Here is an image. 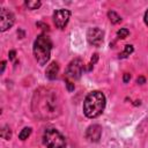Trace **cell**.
Wrapping results in <instances>:
<instances>
[{"label":"cell","instance_id":"obj_1","mask_svg":"<svg viewBox=\"0 0 148 148\" xmlns=\"http://www.w3.org/2000/svg\"><path fill=\"white\" fill-rule=\"evenodd\" d=\"M31 110L38 119L52 120L60 116L62 102L57 89L40 87L35 90L31 102Z\"/></svg>","mask_w":148,"mask_h":148},{"label":"cell","instance_id":"obj_2","mask_svg":"<svg viewBox=\"0 0 148 148\" xmlns=\"http://www.w3.org/2000/svg\"><path fill=\"white\" fill-rule=\"evenodd\" d=\"M105 96L103 92L95 90L89 92L83 101V113L88 118H96L104 111Z\"/></svg>","mask_w":148,"mask_h":148},{"label":"cell","instance_id":"obj_3","mask_svg":"<svg viewBox=\"0 0 148 148\" xmlns=\"http://www.w3.org/2000/svg\"><path fill=\"white\" fill-rule=\"evenodd\" d=\"M51 49H52V43L49 36L43 34L37 36V38L34 42V56L40 66L46 65V62L50 60Z\"/></svg>","mask_w":148,"mask_h":148},{"label":"cell","instance_id":"obj_4","mask_svg":"<svg viewBox=\"0 0 148 148\" xmlns=\"http://www.w3.org/2000/svg\"><path fill=\"white\" fill-rule=\"evenodd\" d=\"M43 143L47 148H66V140L59 131L49 127L43 133Z\"/></svg>","mask_w":148,"mask_h":148},{"label":"cell","instance_id":"obj_5","mask_svg":"<svg viewBox=\"0 0 148 148\" xmlns=\"http://www.w3.org/2000/svg\"><path fill=\"white\" fill-rule=\"evenodd\" d=\"M83 72V62L81 59H74L72 60L66 69V76L72 80H77L81 77Z\"/></svg>","mask_w":148,"mask_h":148},{"label":"cell","instance_id":"obj_6","mask_svg":"<svg viewBox=\"0 0 148 148\" xmlns=\"http://www.w3.org/2000/svg\"><path fill=\"white\" fill-rule=\"evenodd\" d=\"M87 39L91 45L99 46V45H102V43L104 40V31L102 29H99L98 27L90 28L87 32Z\"/></svg>","mask_w":148,"mask_h":148},{"label":"cell","instance_id":"obj_7","mask_svg":"<svg viewBox=\"0 0 148 148\" xmlns=\"http://www.w3.org/2000/svg\"><path fill=\"white\" fill-rule=\"evenodd\" d=\"M71 17V12L68 9H58L53 13V22L57 28L64 29L68 23Z\"/></svg>","mask_w":148,"mask_h":148},{"label":"cell","instance_id":"obj_8","mask_svg":"<svg viewBox=\"0 0 148 148\" xmlns=\"http://www.w3.org/2000/svg\"><path fill=\"white\" fill-rule=\"evenodd\" d=\"M15 22V16L12 12L6 8H2L0 12V30L6 31L7 29L12 28Z\"/></svg>","mask_w":148,"mask_h":148},{"label":"cell","instance_id":"obj_9","mask_svg":"<svg viewBox=\"0 0 148 148\" xmlns=\"http://www.w3.org/2000/svg\"><path fill=\"white\" fill-rule=\"evenodd\" d=\"M102 135V127L98 124L90 125L86 131V139L89 142H98Z\"/></svg>","mask_w":148,"mask_h":148},{"label":"cell","instance_id":"obj_10","mask_svg":"<svg viewBox=\"0 0 148 148\" xmlns=\"http://www.w3.org/2000/svg\"><path fill=\"white\" fill-rule=\"evenodd\" d=\"M58 73H59V65L56 62V61H52L47 67H46V71H45V75L49 80H54L57 76H58Z\"/></svg>","mask_w":148,"mask_h":148},{"label":"cell","instance_id":"obj_11","mask_svg":"<svg viewBox=\"0 0 148 148\" xmlns=\"http://www.w3.org/2000/svg\"><path fill=\"white\" fill-rule=\"evenodd\" d=\"M108 16H109L110 22L113 23V24H117V23H119V22L121 21V17H120L116 12H113V10H110V12L108 13Z\"/></svg>","mask_w":148,"mask_h":148},{"label":"cell","instance_id":"obj_12","mask_svg":"<svg viewBox=\"0 0 148 148\" xmlns=\"http://www.w3.org/2000/svg\"><path fill=\"white\" fill-rule=\"evenodd\" d=\"M40 5H42V2L38 1V0H29V1H25V6H27L29 9H31V10L39 8Z\"/></svg>","mask_w":148,"mask_h":148},{"label":"cell","instance_id":"obj_13","mask_svg":"<svg viewBox=\"0 0 148 148\" xmlns=\"http://www.w3.org/2000/svg\"><path fill=\"white\" fill-rule=\"evenodd\" d=\"M31 134V128L30 127H24L21 132H20V134H18V138L23 141V140H25V139H28L29 138V135Z\"/></svg>","mask_w":148,"mask_h":148},{"label":"cell","instance_id":"obj_14","mask_svg":"<svg viewBox=\"0 0 148 148\" xmlns=\"http://www.w3.org/2000/svg\"><path fill=\"white\" fill-rule=\"evenodd\" d=\"M133 51H134V49H133L132 45H126L125 46V50L119 54V58H126L127 56H130L131 53H133Z\"/></svg>","mask_w":148,"mask_h":148},{"label":"cell","instance_id":"obj_15","mask_svg":"<svg viewBox=\"0 0 148 148\" xmlns=\"http://www.w3.org/2000/svg\"><path fill=\"white\" fill-rule=\"evenodd\" d=\"M1 136L6 140H9L10 136H12V132H10V128H8L7 126H5L2 130H1Z\"/></svg>","mask_w":148,"mask_h":148},{"label":"cell","instance_id":"obj_16","mask_svg":"<svg viewBox=\"0 0 148 148\" xmlns=\"http://www.w3.org/2000/svg\"><path fill=\"white\" fill-rule=\"evenodd\" d=\"M128 35H130V31H128V29H126V28H121L120 30L117 31V36H118L119 38H121V39L126 38Z\"/></svg>","mask_w":148,"mask_h":148},{"label":"cell","instance_id":"obj_17","mask_svg":"<svg viewBox=\"0 0 148 148\" xmlns=\"http://www.w3.org/2000/svg\"><path fill=\"white\" fill-rule=\"evenodd\" d=\"M66 86H67V90L68 91H73L74 90V83H72L71 81H66Z\"/></svg>","mask_w":148,"mask_h":148},{"label":"cell","instance_id":"obj_18","mask_svg":"<svg viewBox=\"0 0 148 148\" xmlns=\"http://www.w3.org/2000/svg\"><path fill=\"white\" fill-rule=\"evenodd\" d=\"M130 79H131V75H130L128 73H125V74H124V77H123V81H124L125 83H127V82L130 81Z\"/></svg>","mask_w":148,"mask_h":148},{"label":"cell","instance_id":"obj_19","mask_svg":"<svg viewBox=\"0 0 148 148\" xmlns=\"http://www.w3.org/2000/svg\"><path fill=\"white\" fill-rule=\"evenodd\" d=\"M138 83H140V84H142V83H145L146 82V79L143 77V76H140V77H138Z\"/></svg>","mask_w":148,"mask_h":148},{"label":"cell","instance_id":"obj_20","mask_svg":"<svg viewBox=\"0 0 148 148\" xmlns=\"http://www.w3.org/2000/svg\"><path fill=\"white\" fill-rule=\"evenodd\" d=\"M143 20H145V23H146V25H148V10L145 13V17H143Z\"/></svg>","mask_w":148,"mask_h":148},{"label":"cell","instance_id":"obj_21","mask_svg":"<svg viewBox=\"0 0 148 148\" xmlns=\"http://www.w3.org/2000/svg\"><path fill=\"white\" fill-rule=\"evenodd\" d=\"M97 59H98V54H97V53H95V54H94V58H91V62H92V64H94V62H96V61H97Z\"/></svg>","mask_w":148,"mask_h":148},{"label":"cell","instance_id":"obj_22","mask_svg":"<svg viewBox=\"0 0 148 148\" xmlns=\"http://www.w3.org/2000/svg\"><path fill=\"white\" fill-rule=\"evenodd\" d=\"M15 58V51H10L9 52V59L12 60V59H14Z\"/></svg>","mask_w":148,"mask_h":148},{"label":"cell","instance_id":"obj_23","mask_svg":"<svg viewBox=\"0 0 148 148\" xmlns=\"http://www.w3.org/2000/svg\"><path fill=\"white\" fill-rule=\"evenodd\" d=\"M5 67H6V61H2V62H1V73H3Z\"/></svg>","mask_w":148,"mask_h":148}]
</instances>
